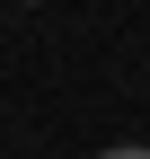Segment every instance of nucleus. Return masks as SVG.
<instances>
[{
	"mask_svg": "<svg viewBox=\"0 0 150 159\" xmlns=\"http://www.w3.org/2000/svg\"><path fill=\"white\" fill-rule=\"evenodd\" d=\"M106 159H150V150H133V142H124V150H106Z\"/></svg>",
	"mask_w": 150,
	"mask_h": 159,
	"instance_id": "obj_1",
	"label": "nucleus"
}]
</instances>
